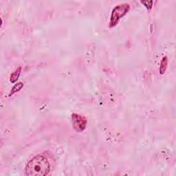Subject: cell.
I'll use <instances>...</instances> for the list:
<instances>
[{
	"label": "cell",
	"mask_w": 176,
	"mask_h": 176,
	"mask_svg": "<svg viewBox=\"0 0 176 176\" xmlns=\"http://www.w3.org/2000/svg\"><path fill=\"white\" fill-rule=\"evenodd\" d=\"M72 126L76 131L82 132L85 129L88 120L83 116L74 113L72 115Z\"/></svg>",
	"instance_id": "3957f363"
},
{
	"label": "cell",
	"mask_w": 176,
	"mask_h": 176,
	"mask_svg": "<svg viewBox=\"0 0 176 176\" xmlns=\"http://www.w3.org/2000/svg\"><path fill=\"white\" fill-rule=\"evenodd\" d=\"M50 171L48 159L42 156H37L29 161L25 168V173L28 176L47 175Z\"/></svg>",
	"instance_id": "6da1fadb"
},
{
	"label": "cell",
	"mask_w": 176,
	"mask_h": 176,
	"mask_svg": "<svg viewBox=\"0 0 176 176\" xmlns=\"http://www.w3.org/2000/svg\"><path fill=\"white\" fill-rule=\"evenodd\" d=\"M21 72V67H19L17 69H15L13 73L11 74V77H10V81L11 83H15V82L18 80L19 75H20Z\"/></svg>",
	"instance_id": "277c9868"
},
{
	"label": "cell",
	"mask_w": 176,
	"mask_h": 176,
	"mask_svg": "<svg viewBox=\"0 0 176 176\" xmlns=\"http://www.w3.org/2000/svg\"><path fill=\"white\" fill-rule=\"evenodd\" d=\"M23 87V83H21V82H19V83L15 84V85H14L13 88H12L11 91H10L8 96H13L14 94L18 92V91H19L21 90V89H22Z\"/></svg>",
	"instance_id": "8992f818"
},
{
	"label": "cell",
	"mask_w": 176,
	"mask_h": 176,
	"mask_svg": "<svg viewBox=\"0 0 176 176\" xmlns=\"http://www.w3.org/2000/svg\"><path fill=\"white\" fill-rule=\"evenodd\" d=\"M141 4H143L146 7L148 11H151L153 5V1H141Z\"/></svg>",
	"instance_id": "52a82bcc"
},
{
	"label": "cell",
	"mask_w": 176,
	"mask_h": 176,
	"mask_svg": "<svg viewBox=\"0 0 176 176\" xmlns=\"http://www.w3.org/2000/svg\"><path fill=\"white\" fill-rule=\"evenodd\" d=\"M129 4L127 3L119 4L114 7L112 11V14H111L109 27L112 28L116 26L120 19L123 17L125 14L129 11Z\"/></svg>",
	"instance_id": "7a4b0ae2"
},
{
	"label": "cell",
	"mask_w": 176,
	"mask_h": 176,
	"mask_svg": "<svg viewBox=\"0 0 176 176\" xmlns=\"http://www.w3.org/2000/svg\"><path fill=\"white\" fill-rule=\"evenodd\" d=\"M167 66H168L167 57H164L162 60H161L160 66V73L161 74H164L165 73V72L167 69Z\"/></svg>",
	"instance_id": "5b68a950"
}]
</instances>
